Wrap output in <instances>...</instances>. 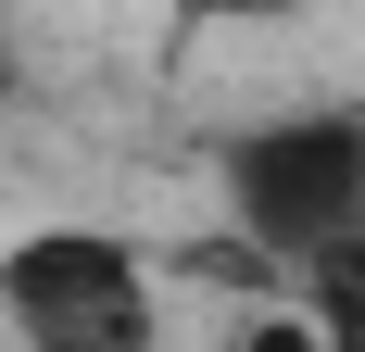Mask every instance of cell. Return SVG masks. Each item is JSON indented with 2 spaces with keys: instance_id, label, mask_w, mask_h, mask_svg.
<instances>
[{
  "instance_id": "1",
  "label": "cell",
  "mask_w": 365,
  "mask_h": 352,
  "mask_svg": "<svg viewBox=\"0 0 365 352\" xmlns=\"http://www.w3.org/2000/svg\"><path fill=\"white\" fill-rule=\"evenodd\" d=\"M227 239L252 264H328L340 239H365V101H277L215 151Z\"/></svg>"
},
{
  "instance_id": "2",
  "label": "cell",
  "mask_w": 365,
  "mask_h": 352,
  "mask_svg": "<svg viewBox=\"0 0 365 352\" xmlns=\"http://www.w3.org/2000/svg\"><path fill=\"white\" fill-rule=\"evenodd\" d=\"M0 327L13 352H164L151 264L113 227H26L0 252Z\"/></svg>"
},
{
  "instance_id": "3",
  "label": "cell",
  "mask_w": 365,
  "mask_h": 352,
  "mask_svg": "<svg viewBox=\"0 0 365 352\" xmlns=\"http://www.w3.org/2000/svg\"><path fill=\"white\" fill-rule=\"evenodd\" d=\"M302 315L328 327V352H365V239H340L328 264H302Z\"/></svg>"
},
{
  "instance_id": "4",
  "label": "cell",
  "mask_w": 365,
  "mask_h": 352,
  "mask_svg": "<svg viewBox=\"0 0 365 352\" xmlns=\"http://www.w3.org/2000/svg\"><path fill=\"white\" fill-rule=\"evenodd\" d=\"M215 352H328V327L302 315V302H277V315H240V327H215Z\"/></svg>"
},
{
  "instance_id": "5",
  "label": "cell",
  "mask_w": 365,
  "mask_h": 352,
  "mask_svg": "<svg viewBox=\"0 0 365 352\" xmlns=\"http://www.w3.org/2000/svg\"><path fill=\"white\" fill-rule=\"evenodd\" d=\"M177 13H202V26H277V13H302V0H177Z\"/></svg>"
}]
</instances>
